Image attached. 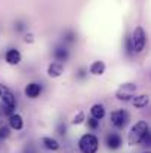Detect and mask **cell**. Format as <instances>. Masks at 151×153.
Segmentation results:
<instances>
[{
  "instance_id": "cell-11",
  "label": "cell",
  "mask_w": 151,
  "mask_h": 153,
  "mask_svg": "<svg viewBox=\"0 0 151 153\" xmlns=\"http://www.w3.org/2000/svg\"><path fill=\"white\" fill-rule=\"evenodd\" d=\"M6 61L9 64H12V65L19 64L21 62V53H19V51L18 49H9L6 52Z\"/></svg>"
},
{
  "instance_id": "cell-19",
  "label": "cell",
  "mask_w": 151,
  "mask_h": 153,
  "mask_svg": "<svg viewBox=\"0 0 151 153\" xmlns=\"http://www.w3.org/2000/svg\"><path fill=\"white\" fill-rule=\"evenodd\" d=\"M141 144H144V146H148L151 147V132L148 131L145 135H144V138H142V141H141Z\"/></svg>"
},
{
  "instance_id": "cell-16",
  "label": "cell",
  "mask_w": 151,
  "mask_h": 153,
  "mask_svg": "<svg viewBox=\"0 0 151 153\" xmlns=\"http://www.w3.org/2000/svg\"><path fill=\"white\" fill-rule=\"evenodd\" d=\"M42 143H43V146H45L48 150H58V149H59V143H58L55 138H52V137H45V138L42 140Z\"/></svg>"
},
{
  "instance_id": "cell-6",
  "label": "cell",
  "mask_w": 151,
  "mask_h": 153,
  "mask_svg": "<svg viewBox=\"0 0 151 153\" xmlns=\"http://www.w3.org/2000/svg\"><path fill=\"white\" fill-rule=\"evenodd\" d=\"M0 100L3 101V105H7V107L15 108V104H16L15 97H13L12 91L7 86H4L3 83H0Z\"/></svg>"
},
{
  "instance_id": "cell-2",
  "label": "cell",
  "mask_w": 151,
  "mask_h": 153,
  "mask_svg": "<svg viewBox=\"0 0 151 153\" xmlns=\"http://www.w3.org/2000/svg\"><path fill=\"white\" fill-rule=\"evenodd\" d=\"M99 147V141L94 134H85L79 140V149L82 153H96Z\"/></svg>"
},
{
  "instance_id": "cell-12",
  "label": "cell",
  "mask_w": 151,
  "mask_h": 153,
  "mask_svg": "<svg viewBox=\"0 0 151 153\" xmlns=\"http://www.w3.org/2000/svg\"><path fill=\"white\" fill-rule=\"evenodd\" d=\"M68 49L67 48H64V46H58V48H55V51H53V58L58 61V62H62V61H67L68 59Z\"/></svg>"
},
{
  "instance_id": "cell-23",
  "label": "cell",
  "mask_w": 151,
  "mask_h": 153,
  "mask_svg": "<svg viewBox=\"0 0 151 153\" xmlns=\"http://www.w3.org/2000/svg\"><path fill=\"white\" fill-rule=\"evenodd\" d=\"M145 153H151V152H145Z\"/></svg>"
},
{
  "instance_id": "cell-15",
  "label": "cell",
  "mask_w": 151,
  "mask_h": 153,
  "mask_svg": "<svg viewBox=\"0 0 151 153\" xmlns=\"http://www.w3.org/2000/svg\"><path fill=\"white\" fill-rule=\"evenodd\" d=\"M132 104H133L136 108H144V107H147V104H148V95H145V94L136 95L135 98H132Z\"/></svg>"
},
{
  "instance_id": "cell-3",
  "label": "cell",
  "mask_w": 151,
  "mask_h": 153,
  "mask_svg": "<svg viewBox=\"0 0 151 153\" xmlns=\"http://www.w3.org/2000/svg\"><path fill=\"white\" fill-rule=\"evenodd\" d=\"M145 43H147V36H145V31L142 27H136L133 30V34H132V48L133 52H142L145 48Z\"/></svg>"
},
{
  "instance_id": "cell-8",
  "label": "cell",
  "mask_w": 151,
  "mask_h": 153,
  "mask_svg": "<svg viewBox=\"0 0 151 153\" xmlns=\"http://www.w3.org/2000/svg\"><path fill=\"white\" fill-rule=\"evenodd\" d=\"M25 95L28 97V98H37L39 95H40V92H42V86L39 85V83H34V82H31V83H28L27 86H25Z\"/></svg>"
},
{
  "instance_id": "cell-9",
  "label": "cell",
  "mask_w": 151,
  "mask_h": 153,
  "mask_svg": "<svg viewBox=\"0 0 151 153\" xmlns=\"http://www.w3.org/2000/svg\"><path fill=\"white\" fill-rule=\"evenodd\" d=\"M62 71H64V64L58 61H52L48 67V74L50 77H58L62 74Z\"/></svg>"
},
{
  "instance_id": "cell-4",
  "label": "cell",
  "mask_w": 151,
  "mask_h": 153,
  "mask_svg": "<svg viewBox=\"0 0 151 153\" xmlns=\"http://www.w3.org/2000/svg\"><path fill=\"white\" fill-rule=\"evenodd\" d=\"M135 91H136V85L135 83H123L117 92H116V97L119 100H123V101H127L130 100L133 95H135Z\"/></svg>"
},
{
  "instance_id": "cell-5",
  "label": "cell",
  "mask_w": 151,
  "mask_h": 153,
  "mask_svg": "<svg viewBox=\"0 0 151 153\" xmlns=\"http://www.w3.org/2000/svg\"><path fill=\"white\" fill-rule=\"evenodd\" d=\"M110 120L116 128H123L129 120V114L124 110H116L110 114Z\"/></svg>"
},
{
  "instance_id": "cell-14",
  "label": "cell",
  "mask_w": 151,
  "mask_h": 153,
  "mask_svg": "<svg viewBox=\"0 0 151 153\" xmlns=\"http://www.w3.org/2000/svg\"><path fill=\"white\" fill-rule=\"evenodd\" d=\"M89 71L92 74H95V76H101L105 71V64L102 61H94L92 65H91V68H89Z\"/></svg>"
},
{
  "instance_id": "cell-13",
  "label": "cell",
  "mask_w": 151,
  "mask_h": 153,
  "mask_svg": "<svg viewBox=\"0 0 151 153\" xmlns=\"http://www.w3.org/2000/svg\"><path fill=\"white\" fill-rule=\"evenodd\" d=\"M91 113H92V117L96 119V120H101L104 116H105V107L102 104H94L92 108H91Z\"/></svg>"
},
{
  "instance_id": "cell-20",
  "label": "cell",
  "mask_w": 151,
  "mask_h": 153,
  "mask_svg": "<svg viewBox=\"0 0 151 153\" xmlns=\"http://www.w3.org/2000/svg\"><path fill=\"white\" fill-rule=\"evenodd\" d=\"M83 120H85V114H83L82 111H79L77 116H74V120H73V122H74V123H82Z\"/></svg>"
},
{
  "instance_id": "cell-7",
  "label": "cell",
  "mask_w": 151,
  "mask_h": 153,
  "mask_svg": "<svg viewBox=\"0 0 151 153\" xmlns=\"http://www.w3.org/2000/svg\"><path fill=\"white\" fill-rule=\"evenodd\" d=\"M105 144H107L108 149L116 150V149H119V147L122 146V137H120L119 134H116V132H110V134L105 137Z\"/></svg>"
},
{
  "instance_id": "cell-17",
  "label": "cell",
  "mask_w": 151,
  "mask_h": 153,
  "mask_svg": "<svg viewBox=\"0 0 151 153\" xmlns=\"http://www.w3.org/2000/svg\"><path fill=\"white\" fill-rule=\"evenodd\" d=\"M88 126H89L91 129H96V128H99V120H96V119H94V117H89V119H88Z\"/></svg>"
},
{
  "instance_id": "cell-18",
  "label": "cell",
  "mask_w": 151,
  "mask_h": 153,
  "mask_svg": "<svg viewBox=\"0 0 151 153\" xmlns=\"http://www.w3.org/2000/svg\"><path fill=\"white\" fill-rule=\"evenodd\" d=\"M9 134H10L9 126H0V140L7 138V137H9Z\"/></svg>"
},
{
  "instance_id": "cell-1",
  "label": "cell",
  "mask_w": 151,
  "mask_h": 153,
  "mask_svg": "<svg viewBox=\"0 0 151 153\" xmlns=\"http://www.w3.org/2000/svg\"><path fill=\"white\" fill-rule=\"evenodd\" d=\"M147 132H148V123H147L145 120L136 122V123L130 128V131H129V134H127V143H129V146L141 144V141H142V138H144V135H145Z\"/></svg>"
},
{
  "instance_id": "cell-21",
  "label": "cell",
  "mask_w": 151,
  "mask_h": 153,
  "mask_svg": "<svg viewBox=\"0 0 151 153\" xmlns=\"http://www.w3.org/2000/svg\"><path fill=\"white\" fill-rule=\"evenodd\" d=\"M58 134H61V135H64V134H65V125H64V126L61 125V126L58 128Z\"/></svg>"
},
{
  "instance_id": "cell-10",
  "label": "cell",
  "mask_w": 151,
  "mask_h": 153,
  "mask_svg": "<svg viewBox=\"0 0 151 153\" xmlns=\"http://www.w3.org/2000/svg\"><path fill=\"white\" fill-rule=\"evenodd\" d=\"M9 126H10L12 129H16V131L22 129V126H24L22 116H21V114H18V113H13V114L9 117Z\"/></svg>"
},
{
  "instance_id": "cell-24",
  "label": "cell",
  "mask_w": 151,
  "mask_h": 153,
  "mask_svg": "<svg viewBox=\"0 0 151 153\" xmlns=\"http://www.w3.org/2000/svg\"><path fill=\"white\" fill-rule=\"evenodd\" d=\"M0 117H1V113H0Z\"/></svg>"
},
{
  "instance_id": "cell-22",
  "label": "cell",
  "mask_w": 151,
  "mask_h": 153,
  "mask_svg": "<svg viewBox=\"0 0 151 153\" xmlns=\"http://www.w3.org/2000/svg\"><path fill=\"white\" fill-rule=\"evenodd\" d=\"M85 71H86V70H85V68H82V70H80V74H79V77H83V76H85Z\"/></svg>"
}]
</instances>
